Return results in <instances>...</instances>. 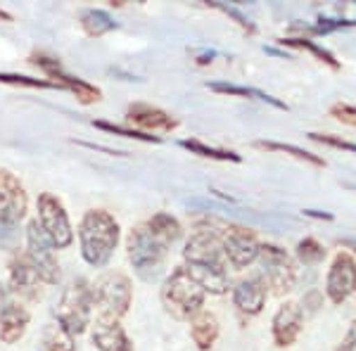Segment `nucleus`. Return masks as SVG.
<instances>
[{"label":"nucleus","mask_w":356,"mask_h":351,"mask_svg":"<svg viewBox=\"0 0 356 351\" xmlns=\"http://www.w3.org/2000/svg\"><path fill=\"white\" fill-rule=\"evenodd\" d=\"M280 45H288V48H297V50H307V53H312L316 60L325 62L328 67L332 69H340V62L335 60V55L330 53V50H325L323 45H318L312 38H304V36H297V38H280L278 41Z\"/></svg>","instance_id":"nucleus-26"},{"label":"nucleus","mask_w":356,"mask_h":351,"mask_svg":"<svg viewBox=\"0 0 356 351\" xmlns=\"http://www.w3.org/2000/svg\"><path fill=\"white\" fill-rule=\"evenodd\" d=\"M297 259L304 266H316V263H321L325 259V247L316 238H304L297 243Z\"/></svg>","instance_id":"nucleus-27"},{"label":"nucleus","mask_w":356,"mask_h":351,"mask_svg":"<svg viewBox=\"0 0 356 351\" xmlns=\"http://www.w3.org/2000/svg\"><path fill=\"white\" fill-rule=\"evenodd\" d=\"M330 117H335L337 122H342L347 126H354V129H356V107H352V105L337 102V105L330 107Z\"/></svg>","instance_id":"nucleus-33"},{"label":"nucleus","mask_w":356,"mask_h":351,"mask_svg":"<svg viewBox=\"0 0 356 351\" xmlns=\"http://www.w3.org/2000/svg\"><path fill=\"white\" fill-rule=\"evenodd\" d=\"M13 307H15V304H13V292H10L8 285L0 283V320L8 316V311Z\"/></svg>","instance_id":"nucleus-34"},{"label":"nucleus","mask_w":356,"mask_h":351,"mask_svg":"<svg viewBox=\"0 0 356 351\" xmlns=\"http://www.w3.org/2000/svg\"><path fill=\"white\" fill-rule=\"evenodd\" d=\"M309 138H312L314 142H321V145H328V147L344 149V152L356 154V142L344 140L342 136H335V133H316V131H312V133H309Z\"/></svg>","instance_id":"nucleus-30"},{"label":"nucleus","mask_w":356,"mask_h":351,"mask_svg":"<svg viewBox=\"0 0 356 351\" xmlns=\"http://www.w3.org/2000/svg\"><path fill=\"white\" fill-rule=\"evenodd\" d=\"M356 292V259L347 252H340L330 263L325 275V295L332 304L347 302Z\"/></svg>","instance_id":"nucleus-12"},{"label":"nucleus","mask_w":356,"mask_h":351,"mask_svg":"<svg viewBox=\"0 0 356 351\" xmlns=\"http://www.w3.org/2000/svg\"><path fill=\"white\" fill-rule=\"evenodd\" d=\"M119 223L110 211L90 209L86 211L81 223H79V245H81V256L88 266L102 268L110 263L119 245Z\"/></svg>","instance_id":"nucleus-1"},{"label":"nucleus","mask_w":356,"mask_h":351,"mask_svg":"<svg viewBox=\"0 0 356 351\" xmlns=\"http://www.w3.org/2000/svg\"><path fill=\"white\" fill-rule=\"evenodd\" d=\"M302 214H304V216H309V218H316V221H332V214H328V211H318V209H304Z\"/></svg>","instance_id":"nucleus-36"},{"label":"nucleus","mask_w":356,"mask_h":351,"mask_svg":"<svg viewBox=\"0 0 356 351\" xmlns=\"http://www.w3.org/2000/svg\"><path fill=\"white\" fill-rule=\"evenodd\" d=\"M76 349V342H74V335L62 327L60 323H48L43 330V351H74Z\"/></svg>","instance_id":"nucleus-25"},{"label":"nucleus","mask_w":356,"mask_h":351,"mask_svg":"<svg viewBox=\"0 0 356 351\" xmlns=\"http://www.w3.org/2000/svg\"><path fill=\"white\" fill-rule=\"evenodd\" d=\"M41 283L36 268L24 256H15L10 261V292L26 302H38L41 299Z\"/></svg>","instance_id":"nucleus-14"},{"label":"nucleus","mask_w":356,"mask_h":351,"mask_svg":"<svg viewBox=\"0 0 356 351\" xmlns=\"http://www.w3.org/2000/svg\"><path fill=\"white\" fill-rule=\"evenodd\" d=\"M26 259L31 261V266L36 268L38 278H41L45 285H57L62 280V270L55 256V247L45 238L38 218H33L26 228Z\"/></svg>","instance_id":"nucleus-7"},{"label":"nucleus","mask_w":356,"mask_h":351,"mask_svg":"<svg viewBox=\"0 0 356 351\" xmlns=\"http://www.w3.org/2000/svg\"><path fill=\"white\" fill-rule=\"evenodd\" d=\"M31 62L36 67H41L45 72V76L53 79V83L57 85L60 90H69L74 97H76L81 105H93V102L100 100V88H95V85H90L88 81H83V79L79 76H72V74H67L65 69H62L60 62L55 60V57H48V55H33Z\"/></svg>","instance_id":"nucleus-11"},{"label":"nucleus","mask_w":356,"mask_h":351,"mask_svg":"<svg viewBox=\"0 0 356 351\" xmlns=\"http://www.w3.org/2000/svg\"><path fill=\"white\" fill-rule=\"evenodd\" d=\"M207 88L214 90V93H221V95H231V97H250V100H259V102H266L275 109H285L288 112V105L280 102L278 97L264 93L259 88H250V85H235V83H223V81H214V83H207Z\"/></svg>","instance_id":"nucleus-19"},{"label":"nucleus","mask_w":356,"mask_h":351,"mask_svg":"<svg viewBox=\"0 0 356 351\" xmlns=\"http://www.w3.org/2000/svg\"><path fill=\"white\" fill-rule=\"evenodd\" d=\"M254 147L266 149V152H280V154H288V157H295L300 162H307L312 166H325V159L318 157V154L309 152V149H302L297 145H290V142H275V140H257Z\"/></svg>","instance_id":"nucleus-23"},{"label":"nucleus","mask_w":356,"mask_h":351,"mask_svg":"<svg viewBox=\"0 0 356 351\" xmlns=\"http://www.w3.org/2000/svg\"><path fill=\"white\" fill-rule=\"evenodd\" d=\"M145 226L150 228L152 235H157L164 245H174L176 240H181V235H183V226L178 223V218L166 214V211H157V214H154Z\"/></svg>","instance_id":"nucleus-22"},{"label":"nucleus","mask_w":356,"mask_h":351,"mask_svg":"<svg viewBox=\"0 0 356 351\" xmlns=\"http://www.w3.org/2000/svg\"><path fill=\"white\" fill-rule=\"evenodd\" d=\"M95 129L100 131H107V133H114V136H122V138H134V140H143V142H162L159 136H150V133H143L138 129H126V126H119V124H110V122H93Z\"/></svg>","instance_id":"nucleus-28"},{"label":"nucleus","mask_w":356,"mask_h":351,"mask_svg":"<svg viewBox=\"0 0 356 351\" xmlns=\"http://www.w3.org/2000/svg\"><path fill=\"white\" fill-rule=\"evenodd\" d=\"M335 351H356V323L349 327L347 337L340 342V347H337Z\"/></svg>","instance_id":"nucleus-35"},{"label":"nucleus","mask_w":356,"mask_h":351,"mask_svg":"<svg viewBox=\"0 0 356 351\" xmlns=\"http://www.w3.org/2000/svg\"><path fill=\"white\" fill-rule=\"evenodd\" d=\"M259 261L264 268V278L266 285L271 287L275 295H285L290 292L297 283V268L295 261L290 259L288 252L278 245H261L259 252Z\"/></svg>","instance_id":"nucleus-9"},{"label":"nucleus","mask_w":356,"mask_h":351,"mask_svg":"<svg viewBox=\"0 0 356 351\" xmlns=\"http://www.w3.org/2000/svg\"><path fill=\"white\" fill-rule=\"evenodd\" d=\"M183 149H188V152L197 154V157H204V159H216V162H243V157H240L238 152H233V149H221V147H211L207 145L202 140H181L178 142Z\"/></svg>","instance_id":"nucleus-24"},{"label":"nucleus","mask_w":356,"mask_h":351,"mask_svg":"<svg viewBox=\"0 0 356 351\" xmlns=\"http://www.w3.org/2000/svg\"><path fill=\"white\" fill-rule=\"evenodd\" d=\"M26 327H29V311L15 304V307L8 311V316L0 320V342H5V344L19 342V339L24 337Z\"/></svg>","instance_id":"nucleus-20"},{"label":"nucleus","mask_w":356,"mask_h":351,"mask_svg":"<svg viewBox=\"0 0 356 351\" xmlns=\"http://www.w3.org/2000/svg\"><path fill=\"white\" fill-rule=\"evenodd\" d=\"M93 344L97 351H134V344L124 332V327L119 325V320L112 318H97L93 330Z\"/></svg>","instance_id":"nucleus-17"},{"label":"nucleus","mask_w":356,"mask_h":351,"mask_svg":"<svg viewBox=\"0 0 356 351\" xmlns=\"http://www.w3.org/2000/svg\"><path fill=\"white\" fill-rule=\"evenodd\" d=\"M131 299H134V287L122 273H107L93 285V302L100 309V318H124L131 309Z\"/></svg>","instance_id":"nucleus-6"},{"label":"nucleus","mask_w":356,"mask_h":351,"mask_svg":"<svg viewBox=\"0 0 356 351\" xmlns=\"http://www.w3.org/2000/svg\"><path fill=\"white\" fill-rule=\"evenodd\" d=\"M0 83L8 85H24V88H57L53 81H45V79H33V76H24V74H5L0 72ZM60 90V88H57Z\"/></svg>","instance_id":"nucleus-29"},{"label":"nucleus","mask_w":356,"mask_h":351,"mask_svg":"<svg viewBox=\"0 0 356 351\" xmlns=\"http://www.w3.org/2000/svg\"><path fill=\"white\" fill-rule=\"evenodd\" d=\"M304 327V309L297 302H285L283 307L275 311L273 320H271V330H273V342L278 347H292L297 342Z\"/></svg>","instance_id":"nucleus-13"},{"label":"nucleus","mask_w":356,"mask_h":351,"mask_svg":"<svg viewBox=\"0 0 356 351\" xmlns=\"http://www.w3.org/2000/svg\"><path fill=\"white\" fill-rule=\"evenodd\" d=\"M81 28L86 31V36L100 38L105 33L114 31V28H119V22H114V17L110 13H105V10L90 8L81 13Z\"/></svg>","instance_id":"nucleus-21"},{"label":"nucleus","mask_w":356,"mask_h":351,"mask_svg":"<svg viewBox=\"0 0 356 351\" xmlns=\"http://www.w3.org/2000/svg\"><path fill=\"white\" fill-rule=\"evenodd\" d=\"M126 250H129V261L134 266L136 275L145 283H152L164 273L166 254H169V245H164L152 230L143 223L136 226L126 238Z\"/></svg>","instance_id":"nucleus-3"},{"label":"nucleus","mask_w":356,"mask_h":351,"mask_svg":"<svg viewBox=\"0 0 356 351\" xmlns=\"http://www.w3.org/2000/svg\"><path fill=\"white\" fill-rule=\"evenodd\" d=\"M219 240H221L223 256H226V261L231 263L235 270L252 266V263L259 259V252H261L259 240L254 238V233H250V230L243 226H228Z\"/></svg>","instance_id":"nucleus-10"},{"label":"nucleus","mask_w":356,"mask_h":351,"mask_svg":"<svg viewBox=\"0 0 356 351\" xmlns=\"http://www.w3.org/2000/svg\"><path fill=\"white\" fill-rule=\"evenodd\" d=\"M38 223H41L45 238L55 250H67L74 243V230L65 211V204L50 193L38 195Z\"/></svg>","instance_id":"nucleus-8"},{"label":"nucleus","mask_w":356,"mask_h":351,"mask_svg":"<svg viewBox=\"0 0 356 351\" xmlns=\"http://www.w3.org/2000/svg\"><path fill=\"white\" fill-rule=\"evenodd\" d=\"M26 193L19 178L10 171H0V245L15 250L19 240V223L26 216Z\"/></svg>","instance_id":"nucleus-4"},{"label":"nucleus","mask_w":356,"mask_h":351,"mask_svg":"<svg viewBox=\"0 0 356 351\" xmlns=\"http://www.w3.org/2000/svg\"><path fill=\"white\" fill-rule=\"evenodd\" d=\"M211 5H214V8H216V10H221V13H223V15L233 17V19H235V24H238V26H243V28H245V31L254 33V24H252V22H250V19H247V17H245L243 13H240V10H238V8H233V5H223V3H211Z\"/></svg>","instance_id":"nucleus-32"},{"label":"nucleus","mask_w":356,"mask_h":351,"mask_svg":"<svg viewBox=\"0 0 356 351\" xmlns=\"http://www.w3.org/2000/svg\"><path fill=\"white\" fill-rule=\"evenodd\" d=\"M191 337L200 351H209L216 344V339H219V320H216V316L204 309L197 316H193Z\"/></svg>","instance_id":"nucleus-18"},{"label":"nucleus","mask_w":356,"mask_h":351,"mask_svg":"<svg viewBox=\"0 0 356 351\" xmlns=\"http://www.w3.org/2000/svg\"><path fill=\"white\" fill-rule=\"evenodd\" d=\"M349 26H356V19H332V17H321L316 24L304 26V28L312 33H332V31H340V28H349Z\"/></svg>","instance_id":"nucleus-31"},{"label":"nucleus","mask_w":356,"mask_h":351,"mask_svg":"<svg viewBox=\"0 0 356 351\" xmlns=\"http://www.w3.org/2000/svg\"><path fill=\"white\" fill-rule=\"evenodd\" d=\"M266 297L268 290L261 278H245L233 287V304L245 316H259L266 307Z\"/></svg>","instance_id":"nucleus-16"},{"label":"nucleus","mask_w":356,"mask_h":351,"mask_svg":"<svg viewBox=\"0 0 356 351\" xmlns=\"http://www.w3.org/2000/svg\"><path fill=\"white\" fill-rule=\"evenodd\" d=\"M0 22H13V15H10V13H5V10L0 8Z\"/></svg>","instance_id":"nucleus-37"},{"label":"nucleus","mask_w":356,"mask_h":351,"mask_svg":"<svg viewBox=\"0 0 356 351\" xmlns=\"http://www.w3.org/2000/svg\"><path fill=\"white\" fill-rule=\"evenodd\" d=\"M93 287L86 278H76L69 283V287L57 304V323H60L69 335H83L86 327L90 325V313H93Z\"/></svg>","instance_id":"nucleus-5"},{"label":"nucleus","mask_w":356,"mask_h":351,"mask_svg":"<svg viewBox=\"0 0 356 351\" xmlns=\"http://www.w3.org/2000/svg\"><path fill=\"white\" fill-rule=\"evenodd\" d=\"M126 119L138 126V131H143V133H169L178 126V122L169 112L154 105H145V102L131 105L126 109Z\"/></svg>","instance_id":"nucleus-15"},{"label":"nucleus","mask_w":356,"mask_h":351,"mask_svg":"<svg viewBox=\"0 0 356 351\" xmlns=\"http://www.w3.org/2000/svg\"><path fill=\"white\" fill-rule=\"evenodd\" d=\"M204 295L207 292L188 273L186 266L171 270V275L164 280L162 290H159L162 307L176 320H191L193 316H197L204 307Z\"/></svg>","instance_id":"nucleus-2"}]
</instances>
